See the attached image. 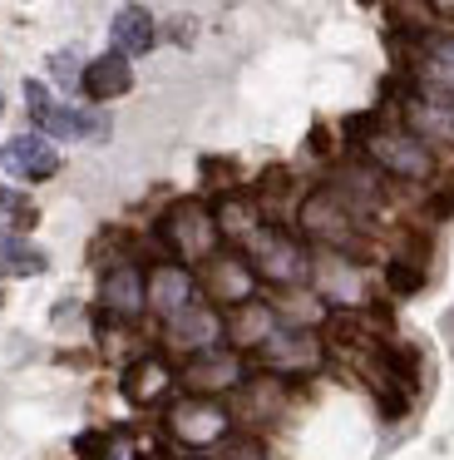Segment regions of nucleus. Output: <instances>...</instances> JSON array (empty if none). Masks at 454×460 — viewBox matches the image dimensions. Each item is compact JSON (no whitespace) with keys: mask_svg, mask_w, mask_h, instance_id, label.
<instances>
[{"mask_svg":"<svg viewBox=\"0 0 454 460\" xmlns=\"http://www.w3.org/2000/svg\"><path fill=\"white\" fill-rule=\"evenodd\" d=\"M217 238H223L217 213L197 199H178L158 218V243H163V252L173 262H203L207 252H217Z\"/></svg>","mask_w":454,"mask_h":460,"instance_id":"obj_1","label":"nucleus"},{"mask_svg":"<svg viewBox=\"0 0 454 460\" xmlns=\"http://www.w3.org/2000/svg\"><path fill=\"white\" fill-rule=\"evenodd\" d=\"M25 104H30V119H35L49 139H79V144H104L109 139V114L104 110L59 104L39 80H25Z\"/></svg>","mask_w":454,"mask_h":460,"instance_id":"obj_2","label":"nucleus"},{"mask_svg":"<svg viewBox=\"0 0 454 460\" xmlns=\"http://www.w3.org/2000/svg\"><path fill=\"white\" fill-rule=\"evenodd\" d=\"M247 262H252L257 278L282 282V288H296V282L311 278V258L306 248L282 228H252L247 233Z\"/></svg>","mask_w":454,"mask_h":460,"instance_id":"obj_3","label":"nucleus"},{"mask_svg":"<svg viewBox=\"0 0 454 460\" xmlns=\"http://www.w3.org/2000/svg\"><path fill=\"white\" fill-rule=\"evenodd\" d=\"M365 154L375 159V169L390 173V179H410V183H424L434 179V149L410 129H375L365 139Z\"/></svg>","mask_w":454,"mask_h":460,"instance_id":"obj_4","label":"nucleus"},{"mask_svg":"<svg viewBox=\"0 0 454 460\" xmlns=\"http://www.w3.org/2000/svg\"><path fill=\"white\" fill-rule=\"evenodd\" d=\"M301 228L311 233L316 243L351 248V243H355V208H351V203H341L331 189H316L311 199L301 203Z\"/></svg>","mask_w":454,"mask_h":460,"instance_id":"obj_5","label":"nucleus"},{"mask_svg":"<svg viewBox=\"0 0 454 460\" xmlns=\"http://www.w3.org/2000/svg\"><path fill=\"white\" fill-rule=\"evenodd\" d=\"M168 426H173V436L183 440V446H213V440L227 436L232 416H227L217 401H178Z\"/></svg>","mask_w":454,"mask_h":460,"instance_id":"obj_6","label":"nucleus"},{"mask_svg":"<svg viewBox=\"0 0 454 460\" xmlns=\"http://www.w3.org/2000/svg\"><path fill=\"white\" fill-rule=\"evenodd\" d=\"M0 169L15 173V179H55L59 173V149L45 134H15V139L0 149Z\"/></svg>","mask_w":454,"mask_h":460,"instance_id":"obj_7","label":"nucleus"},{"mask_svg":"<svg viewBox=\"0 0 454 460\" xmlns=\"http://www.w3.org/2000/svg\"><path fill=\"white\" fill-rule=\"evenodd\" d=\"M203 262H207V268H203V282H207V292H213V302L237 307V302L252 297L257 272H252V262H247V258H237V252H207Z\"/></svg>","mask_w":454,"mask_h":460,"instance_id":"obj_8","label":"nucleus"},{"mask_svg":"<svg viewBox=\"0 0 454 460\" xmlns=\"http://www.w3.org/2000/svg\"><path fill=\"white\" fill-rule=\"evenodd\" d=\"M168 341L173 347H188V351H207L217 347V337H223V317H217V307H207V302H188V307H178L173 317L163 322Z\"/></svg>","mask_w":454,"mask_h":460,"instance_id":"obj_9","label":"nucleus"},{"mask_svg":"<svg viewBox=\"0 0 454 460\" xmlns=\"http://www.w3.org/2000/svg\"><path fill=\"white\" fill-rule=\"evenodd\" d=\"M99 302H104V312H114V317H138V312H144V302H148L144 272H138L134 262L109 268L104 282H99Z\"/></svg>","mask_w":454,"mask_h":460,"instance_id":"obj_10","label":"nucleus"},{"mask_svg":"<svg viewBox=\"0 0 454 460\" xmlns=\"http://www.w3.org/2000/svg\"><path fill=\"white\" fill-rule=\"evenodd\" d=\"M79 90L94 104H109V100H118V94H128L134 90V65H128V55L109 50V55H99V60H89Z\"/></svg>","mask_w":454,"mask_h":460,"instance_id":"obj_11","label":"nucleus"},{"mask_svg":"<svg viewBox=\"0 0 454 460\" xmlns=\"http://www.w3.org/2000/svg\"><path fill=\"white\" fill-rule=\"evenodd\" d=\"M257 347H262V361H266V367H276V371H306V367L321 361V341H316L311 332L272 327V337H262Z\"/></svg>","mask_w":454,"mask_h":460,"instance_id":"obj_12","label":"nucleus"},{"mask_svg":"<svg viewBox=\"0 0 454 460\" xmlns=\"http://www.w3.org/2000/svg\"><path fill=\"white\" fill-rule=\"evenodd\" d=\"M183 381L193 391H227V386L242 381V357H237V351H223V347H207L183 367Z\"/></svg>","mask_w":454,"mask_h":460,"instance_id":"obj_13","label":"nucleus"},{"mask_svg":"<svg viewBox=\"0 0 454 460\" xmlns=\"http://www.w3.org/2000/svg\"><path fill=\"white\" fill-rule=\"evenodd\" d=\"M405 129L420 134L424 144L454 139V104L434 100V94H410V100H405Z\"/></svg>","mask_w":454,"mask_h":460,"instance_id":"obj_14","label":"nucleus"},{"mask_svg":"<svg viewBox=\"0 0 454 460\" xmlns=\"http://www.w3.org/2000/svg\"><path fill=\"white\" fill-rule=\"evenodd\" d=\"M109 40H114V50L118 55H148L153 50V40H158V25H153V15L144 11V5H118L114 11V25H109Z\"/></svg>","mask_w":454,"mask_h":460,"instance_id":"obj_15","label":"nucleus"},{"mask_svg":"<svg viewBox=\"0 0 454 460\" xmlns=\"http://www.w3.org/2000/svg\"><path fill=\"white\" fill-rule=\"evenodd\" d=\"M197 297V282L188 268H173V262H163V268H153V278H148V302H153L163 317H173L178 307H188V302Z\"/></svg>","mask_w":454,"mask_h":460,"instance_id":"obj_16","label":"nucleus"},{"mask_svg":"<svg viewBox=\"0 0 454 460\" xmlns=\"http://www.w3.org/2000/svg\"><path fill=\"white\" fill-rule=\"evenodd\" d=\"M168 381H173V371L158 357H138L134 367L124 371V396L134 401V406H148V401H158L168 391Z\"/></svg>","mask_w":454,"mask_h":460,"instance_id":"obj_17","label":"nucleus"},{"mask_svg":"<svg viewBox=\"0 0 454 460\" xmlns=\"http://www.w3.org/2000/svg\"><path fill=\"white\" fill-rule=\"evenodd\" d=\"M45 252L30 248L20 233H0V278H35V272H45Z\"/></svg>","mask_w":454,"mask_h":460,"instance_id":"obj_18","label":"nucleus"},{"mask_svg":"<svg viewBox=\"0 0 454 460\" xmlns=\"http://www.w3.org/2000/svg\"><path fill=\"white\" fill-rule=\"evenodd\" d=\"M39 218V208L15 189H0V233H30Z\"/></svg>","mask_w":454,"mask_h":460,"instance_id":"obj_19","label":"nucleus"},{"mask_svg":"<svg viewBox=\"0 0 454 460\" xmlns=\"http://www.w3.org/2000/svg\"><path fill=\"white\" fill-rule=\"evenodd\" d=\"M385 288H390L395 297H410V292L424 288V268L415 258H390L385 262Z\"/></svg>","mask_w":454,"mask_h":460,"instance_id":"obj_20","label":"nucleus"},{"mask_svg":"<svg viewBox=\"0 0 454 460\" xmlns=\"http://www.w3.org/2000/svg\"><path fill=\"white\" fill-rule=\"evenodd\" d=\"M49 75H55L65 90H79V80H84V60H79V50H55L49 55Z\"/></svg>","mask_w":454,"mask_h":460,"instance_id":"obj_21","label":"nucleus"},{"mask_svg":"<svg viewBox=\"0 0 454 460\" xmlns=\"http://www.w3.org/2000/svg\"><path fill=\"white\" fill-rule=\"evenodd\" d=\"M74 456L79 460H114V436L109 430H84V436H74Z\"/></svg>","mask_w":454,"mask_h":460,"instance_id":"obj_22","label":"nucleus"},{"mask_svg":"<svg viewBox=\"0 0 454 460\" xmlns=\"http://www.w3.org/2000/svg\"><path fill=\"white\" fill-rule=\"evenodd\" d=\"M326 337H331L336 347H355V341H361V317H351V312H336V317L326 322Z\"/></svg>","mask_w":454,"mask_h":460,"instance_id":"obj_23","label":"nucleus"},{"mask_svg":"<svg viewBox=\"0 0 454 460\" xmlns=\"http://www.w3.org/2000/svg\"><path fill=\"white\" fill-rule=\"evenodd\" d=\"M223 460H266V450L257 446V440H227Z\"/></svg>","mask_w":454,"mask_h":460,"instance_id":"obj_24","label":"nucleus"},{"mask_svg":"<svg viewBox=\"0 0 454 460\" xmlns=\"http://www.w3.org/2000/svg\"><path fill=\"white\" fill-rule=\"evenodd\" d=\"M311 154H331V144H326V129H311Z\"/></svg>","mask_w":454,"mask_h":460,"instance_id":"obj_25","label":"nucleus"},{"mask_svg":"<svg viewBox=\"0 0 454 460\" xmlns=\"http://www.w3.org/2000/svg\"><path fill=\"white\" fill-rule=\"evenodd\" d=\"M0 114H5V94H0Z\"/></svg>","mask_w":454,"mask_h":460,"instance_id":"obj_26","label":"nucleus"}]
</instances>
